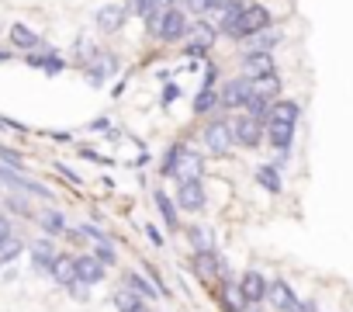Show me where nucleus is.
Here are the masks:
<instances>
[{"mask_svg":"<svg viewBox=\"0 0 353 312\" xmlns=\"http://www.w3.org/2000/svg\"><path fill=\"white\" fill-rule=\"evenodd\" d=\"M191 271L201 281H225L229 277V264L219 257V250H194L191 253Z\"/></svg>","mask_w":353,"mask_h":312,"instance_id":"obj_8","label":"nucleus"},{"mask_svg":"<svg viewBox=\"0 0 353 312\" xmlns=\"http://www.w3.org/2000/svg\"><path fill=\"white\" fill-rule=\"evenodd\" d=\"M49 277H52L56 284H63V288H66L70 281H77V253H56Z\"/></svg>","mask_w":353,"mask_h":312,"instance_id":"obj_23","label":"nucleus"},{"mask_svg":"<svg viewBox=\"0 0 353 312\" xmlns=\"http://www.w3.org/2000/svg\"><path fill=\"white\" fill-rule=\"evenodd\" d=\"M77 229H80V233H83L87 240H108V233H101V229H97L94 222H83V226H77Z\"/></svg>","mask_w":353,"mask_h":312,"instance_id":"obj_44","label":"nucleus"},{"mask_svg":"<svg viewBox=\"0 0 353 312\" xmlns=\"http://www.w3.org/2000/svg\"><path fill=\"white\" fill-rule=\"evenodd\" d=\"M125 288H132V291H135V295H142L145 302L159 298V288H156L145 274H139V271H125Z\"/></svg>","mask_w":353,"mask_h":312,"instance_id":"obj_29","label":"nucleus"},{"mask_svg":"<svg viewBox=\"0 0 353 312\" xmlns=\"http://www.w3.org/2000/svg\"><path fill=\"white\" fill-rule=\"evenodd\" d=\"M0 132H28L21 121H14V118H4V115H0Z\"/></svg>","mask_w":353,"mask_h":312,"instance_id":"obj_45","label":"nucleus"},{"mask_svg":"<svg viewBox=\"0 0 353 312\" xmlns=\"http://www.w3.org/2000/svg\"><path fill=\"white\" fill-rule=\"evenodd\" d=\"M156 80H159V84H166V80H173V70H156Z\"/></svg>","mask_w":353,"mask_h":312,"instance_id":"obj_51","label":"nucleus"},{"mask_svg":"<svg viewBox=\"0 0 353 312\" xmlns=\"http://www.w3.org/2000/svg\"><path fill=\"white\" fill-rule=\"evenodd\" d=\"M291 312H319V302L315 298H298V305Z\"/></svg>","mask_w":353,"mask_h":312,"instance_id":"obj_46","label":"nucleus"},{"mask_svg":"<svg viewBox=\"0 0 353 312\" xmlns=\"http://www.w3.org/2000/svg\"><path fill=\"white\" fill-rule=\"evenodd\" d=\"M184 236H188V243H191L194 250H215V233H212L208 226H188Z\"/></svg>","mask_w":353,"mask_h":312,"instance_id":"obj_32","label":"nucleus"},{"mask_svg":"<svg viewBox=\"0 0 353 312\" xmlns=\"http://www.w3.org/2000/svg\"><path fill=\"white\" fill-rule=\"evenodd\" d=\"M250 118H256V121H263L267 125V118H270V101L267 97H260V94H250V101H246V108H243Z\"/></svg>","mask_w":353,"mask_h":312,"instance_id":"obj_34","label":"nucleus"},{"mask_svg":"<svg viewBox=\"0 0 353 312\" xmlns=\"http://www.w3.org/2000/svg\"><path fill=\"white\" fill-rule=\"evenodd\" d=\"M263 142H270L274 149H291L294 146V125L291 121H267Z\"/></svg>","mask_w":353,"mask_h":312,"instance_id":"obj_22","label":"nucleus"},{"mask_svg":"<svg viewBox=\"0 0 353 312\" xmlns=\"http://www.w3.org/2000/svg\"><path fill=\"white\" fill-rule=\"evenodd\" d=\"M8 59H11V52H8V49H0V63H8Z\"/></svg>","mask_w":353,"mask_h":312,"instance_id":"obj_53","label":"nucleus"},{"mask_svg":"<svg viewBox=\"0 0 353 312\" xmlns=\"http://www.w3.org/2000/svg\"><path fill=\"white\" fill-rule=\"evenodd\" d=\"M191 111H194L198 118L215 115V111H219V90H215V87H201V90L194 94V101H191Z\"/></svg>","mask_w":353,"mask_h":312,"instance_id":"obj_26","label":"nucleus"},{"mask_svg":"<svg viewBox=\"0 0 353 312\" xmlns=\"http://www.w3.org/2000/svg\"><path fill=\"white\" fill-rule=\"evenodd\" d=\"M201 139H205L208 153H212V156H219V160H229L232 149H236V146H232V132H229V118H225V115L208 118V121H205Z\"/></svg>","mask_w":353,"mask_h":312,"instance_id":"obj_3","label":"nucleus"},{"mask_svg":"<svg viewBox=\"0 0 353 312\" xmlns=\"http://www.w3.org/2000/svg\"><path fill=\"white\" fill-rule=\"evenodd\" d=\"M215 39H219L215 25H208V21H191V32H188V39H184V49H181V52H184L188 59H208V52H212Z\"/></svg>","mask_w":353,"mask_h":312,"instance_id":"obj_6","label":"nucleus"},{"mask_svg":"<svg viewBox=\"0 0 353 312\" xmlns=\"http://www.w3.org/2000/svg\"><path fill=\"white\" fill-rule=\"evenodd\" d=\"M270 25H274V14H270L267 4H246L243 14H239V42H246L250 35H256Z\"/></svg>","mask_w":353,"mask_h":312,"instance_id":"obj_11","label":"nucleus"},{"mask_svg":"<svg viewBox=\"0 0 353 312\" xmlns=\"http://www.w3.org/2000/svg\"><path fill=\"white\" fill-rule=\"evenodd\" d=\"M80 70H83V77H87V84H90V87H104V84L121 70V59H118L114 52H108V49H97V46H94L90 59H87Z\"/></svg>","mask_w":353,"mask_h":312,"instance_id":"obj_2","label":"nucleus"},{"mask_svg":"<svg viewBox=\"0 0 353 312\" xmlns=\"http://www.w3.org/2000/svg\"><path fill=\"white\" fill-rule=\"evenodd\" d=\"M80 156L83 160H90V164H97V167H104V164H111L108 156H101V153H94V149H87V146H80Z\"/></svg>","mask_w":353,"mask_h":312,"instance_id":"obj_42","label":"nucleus"},{"mask_svg":"<svg viewBox=\"0 0 353 312\" xmlns=\"http://www.w3.org/2000/svg\"><path fill=\"white\" fill-rule=\"evenodd\" d=\"M145 277H149V281H152V284H156V288L163 291V298L170 295V288H166V281H163V274H159L156 267H145Z\"/></svg>","mask_w":353,"mask_h":312,"instance_id":"obj_41","label":"nucleus"},{"mask_svg":"<svg viewBox=\"0 0 353 312\" xmlns=\"http://www.w3.org/2000/svg\"><path fill=\"white\" fill-rule=\"evenodd\" d=\"M239 63H243V73L253 80V77H267V73H277V59H274V52H267V49H246L243 56H239Z\"/></svg>","mask_w":353,"mask_h":312,"instance_id":"obj_15","label":"nucleus"},{"mask_svg":"<svg viewBox=\"0 0 353 312\" xmlns=\"http://www.w3.org/2000/svg\"><path fill=\"white\" fill-rule=\"evenodd\" d=\"M25 63H28L32 70H42L46 77H63V73H66V66H70V63H66L52 46H46V42H42V49L25 52Z\"/></svg>","mask_w":353,"mask_h":312,"instance_id":"obj_12","label":"nucleus"},{"mask_svg":"<svg viewBox=\"0 0 353 312\" xmlns=\"http://www.w3.org/2000/svg\"><path fill=\"white\" fill-rule=\"evenodd\" d=\"M87 132H94V135H118V128L111 125V118H94L87 125Z\"/></svg>","mask_w":353,"mask_h":312,"instance_id":"obj_38","label":"nucleus"},{"mask_svg":"<svg viewBox=\"0 0 353 312\" xmlns=\"http://www.w3.org/2000/svg\"><path fill=\"white\" fill-rule=\"evenodd\" d=\"M176 208L181 212H205L208 205V188H205V177H181V184H176V195H173Z\"/></svg>","mask_w":353,"mask_h":312,"instance_id":"obj_5","label":"nucleus"},{"mask_svg":"<svg viewBox=\"0 0 353 312\" xmlns=\"http://www.w3.org/2000/svg\"><path fill=\"white\" fill-rule=\"evenodd\" d=\"M225 4V0H198V11H205V14H212V11H219Z\"/></svg>","mask_w":353,"mask_h":312,"instance_id":"obj_49","label":"nucleus"},{"mask_svg":"<svg viewBox=\"0 0 353 312\" xmlns=\"http://www.w3.org/2000/svg\"><path fill=\"white\" fill-rule=\"evenodd\" d=\"M49 135H52L56 142H73V135H70V132H49Z\"/></svg>","mask_w":353,"mask_h":312,"instance_id":"obj_52","label":"nucleus"},{"mask_svg":"<svg viewBox=\"0 0 353 312\" xmlns=\"http://www.w3.org/2000/svg\"><path fill=\"white\" fill-rule=\"evenodd\" d=\"M229 132H232V146H239V149H260L263 146V135H267V125L256 121V118H250L243 111V115H236L229 121Z\"/></svg>","mask_w":353,"mask_h":312,"instance_id":"obj_4","label":"nucleus"},{"mask_svg":"<svg viewBox=\"0 0 353 312\" xmlns=\"http://www.w3.org/2000/svg\"><path fill=\"white\" fill-rule=\"evenodd\" d=\"M188 153H191V146H188V142H170V146L163 149V156H159V164H156L159 177H181Z\"/></svg>","mask_w":353,"mask_h":312,"instance_id":"obj_14","label":"nucleus"},{"mask_svg":"<svg viewBox=\"0 0 353 312\" xmlns=\"http://www.w3.org/2000/svg\"><path fill=\"white\" fill-rule=\"evenodd\" d=\"M28 257H32V271L49 277L52 271V260H56V246H52V236H42L35 243H28Z\"/></svg>","mask_w":353,"mask_h":312,"instance_id":"obj_16","label":"nucleus"},{"mask_svg":"<svg viewBox=\"0 0 353 312\" xmlns=\"http://www.w3.org/2000/svg\"><path fill=\"white\" fill-rule=\"evenodd\" d=\"M181 94H184V90H181V87H176V84H173V80H166V87H163V94H159V104H163V108H166V104H173V101H176V97H181Z\"/></svg>","mask_w":353,"mask_h":312,"instance_id":"obj_40","label":"nucleus"},{"mask_svg":"<svg viewBox=\"0 0 353 312\" xmlns=\"http://www.w3.org/2000/svg\"><path fill=\"white\" fill-rule=\"evenodd\" d=\"M267 302H270L277 312H291V309L298 305V295H294V288H291L284 277H274V281H267Z\"/></svg>","mask_w":353,"mask_h":312,"instance_id":"obj_17","label":"nucleus"},{"mask_svg":"<svg viewBox=\"0 0 353 312\" xmlns=\"http://www.w3.org/2000/svg\"><path fill=\"white\" fill-rule=\"evenodd\" d=\"M111 305H114V312H152L149 302H145L142 295H135L132 288L114 291V295H111Z\"/></svg>","mask_w":353,"mask_h":312,"instance_id":"obj_25","label":"nucleus"},{"mask_svg":"<svg viewBox=\"0 0 353 312\" xmlns=\"http://www.w3.org/2000/svg\"><path fill=\"white\" fill-rule=\"evenodd\" d=\"M281 42H284V32L270 25V28H263V32L250 35V39H246V49H267V52H274Z\"/></svg>","mask_w":353,"mask_h":312,"instance_id":"obj_27","label":"nucleus"},{"mask_svg":"<svg viewBox=\"0 0 353 312\" xmlns=\"http://www.w3.org/2000/svg\"><path fill=\"white\" fill-rule=\"evenodd\" d=\"M145 236H149V243L152 246H163L166 240H163V233H159V226H145Z\"/></svg>","mask_w":353,"mask_h":312,"instance_id":"obj_48","label":"nucleus"},{"mask_svg":"<svg viewBox=\"0 0 353 312\" xmlns=\"http://www.w3.org/2000/svg\"><path fill=\"white\" fill-rule=\"evenodd\" d=\"M250 94H253V80L243 73V77H232V80H225L222 87H219V108H225V111H243L246 108V101H250Z\"/></svg>","mask_w":353,"mask_h":312,"instance_id":"obj_7","label":"nucleus"},{"mask_svg":"<svg viewBox=\"0 0 353 312\" xmlns=\"http://www.w3.org/2000/svg\"><path fill=\"white\" fill-rule=\"evenodd\" d=\"M0 164L11 167V170H25V156H21V149H14V146H8V142H0Z\"/></svg>","mask_w":353,"mask_h":312,"instance_id":"obj_36","label":"nucleus"},{"mask_svg":"<svg viewBox=\"0 0 353 312\" xmlns=\"http://www.w3.org/2000/svg\"><path fill=\"white\" fill-rule=\"evenodd\" d=\"M35 222H39V226H42V233H46V236H52V240H56V236H63V233H66V226H70V222H66V215H63L59 208H49V212L35 215Z\"/></svg>","mask_w":353,"mask_h":312,"instance_id":"obj_28","label":"nucleus"},{"mask_svg":"<svg viewBox=\"0 0 353 312\" xmlns=\"http://www.w3.org/2000/svg\"><path fill=\"white\" fill-rule=\"evenodd\" d=\"M298 118H301V101H294V97H274L270 101V118L267 121H291V125H298Z\"/></svg>","mask_w":353,"mask_h":312,"instance_id":"obj_21","label":"nucleus"},{"mask_svg":"<svg viewBox=\"0 0 353 312\" xmlns=\"http://www.w3.org/2000/svg\"><path fill=\"white\" fill-rule=\"evenodd\" d=\"M128 8L125 4H104V8H97V14H94V25H97V32L101 35H118L125 25H128Z\"/></svg>","mask_w":353,"mask_h":312,"instance_id":"obj_13","label":"nucleus"},{"mask_svg":"<svg viewBox=\"0 0 353 312\" xmlns=\"http://www.w3.org/2000/svg\"><path fill=\"white\" fill-rule=\"evenodd\" d=\"M94 257H97L101 264H108V267H114V264H118V253H114L111 240H97V243H94Z\"/></svg>","mask_w":353,"mask_h":312,"instance_id":"obj_37","label":"nucleus"},{"mask_svg":"<svg viewBox=\"0 0 353 312\" xmlns=\"http://www.w3.org/2000/svg\"><path fill=\"white\" fill-rule=\"evenodd\" d=\"M191 32V14L181 8V4H166L156 18V32L152 39L163 42V46H176V42H184Z\"/></svg>","mask_w":353,"mask_h":312,"instance_id":"obj_1","label":"nucleus"},{"mask_svg":"<svg viewBox=\"0 0 353 312\" xmlns=\"http://www.w3.org/2000/svg\"><path fill=\"white\" fill-rule=\"evenodd\" d=\"M8 39H11V49H21V52H35V49H42V35L39 32H32L25 21H14L11 25V32H8Z\"/></svg>","mask_w":353,"mask_h":312,"instance_id":"obj_20","label":"nucleus"},{"mask_svg":"<svg viewBox=\"0 0 353 312\" xmlns=\"http://www.w3.org/2000/svg\"><path fill=\"white\" fill-rule=\"evenodd\" d=\"M8 236H11V219L0 215V240H8Z\"/></svg>","mask_w":353,"mask_h":312,"instance_id":"obj_50","label":"nucleus"},{"mask_svg":"<svg viewBox=\"0 0 353 312\" xmlns=\"http://www.w3.org/2000/svg\"><path fill=\"white\" fill-rule=\"evenodd\" d=\"M4 208H11V212L21 215V219H35V208L28 205V195H21V191H14L11 198H4Z\"/></svg>","mask_w":353,"mask_h":312,"instance_id":"obj_35","label":"nucleus"},{"mask_svg":"<svg viewBox=\"0 0 353 312\" xmlns=\"http://www.w3.org/2000/svg\"><path fill=\"white\" fill-rule=\"evenodd\" d=\"M56 170H59V174H63V177H66V181H73V184H77V188H80V184H83V181H80V174H77V170H70V167H66V164H56Z\"/></svg>","mask_w":353,"mask_h":312,"instance_id":"obj_47","label":"nucleus"},{"mask_svg":"<svg viewBox=\"0 0 353 312\" xmlns=\"http://www.w3.org/2000/svg\"><path fill=\"white\" fill-rule=\"evenodd\" d=\"M108 277V264H101L94 253H80L77 257V281H83V284H101Z\"/></svg>","mask_w":353,"mask_h":312,"instance_id":"obj_19","label":"nucleus"},{"mask_svg":"<svg viewBox=\"0 0 353 312\" xmlns=\"http://www.w3.org/2000/svg\"><path fill=\"white\" fill-rule=\"evenodd\" d=\"M267 281H270V277H267L263 271H256V267L243 271L239 281H236V291H239L243 305H263V302H267Z\"/></svg>","mask_w":353,"mask_h":312,"instance_id":"obj_9","label":"nucleus"},{"mask_svg":"<svg viewBox=\"0 0 353 312\" xmlns=\"http://www.w3.org/2000/svg\"><path fill=\"white\" fill-rule=\"evenodd\" d=\"M25 246H28V243H25L21 236H14V233H11L8 240H0V267L14 264V260H18V257L25 253Z\"/></svg>","mask_w":353,"mask_h":312,"instance_id":"obj_31","label":"nucleus"},{"mask_svg":"<svg viewBox=\"0 0 353 312\" xmlns=\"http://www.w3.org/2000/svg\"><path fill=\"white\" fill-rule=\"evenodd\" d=\"M152 202H156V212H159V219H163V226L170 233L181 229V208H176L173 195H166L163 188H152Z\"/></svg>","mask_w":353,"mask_h":312,"instance_id":"obj_18","label":"nucleus"},{"mask_svg":"<svg viewBox=\"0 0 353 312\" xmlns=\"http://www.w3.org/2000/svg\"><path fill=\"white\" fill-rule=\"evenodd\" d=\"M281 87H284V80H281V73H267V77H253V94H260V97H267V101H274V97H281Z\"/></svg>","mask_w":353,"mask_h":312,"instance_id":"obj_30","label":"nucleus"},{"mask_svg":"<svg viewBox=\"0 0 353 312\" xmlns=\"http://www.w3.org/2000/svg\"><path fill=\"white\" fill-rule=\"evenodd\" d=\"M0 188H11V191L52 202V188H46V184H39V181H32V177H25L21 170H11V167H0Z\"/></svg>","mask_w":353,"mask_h":312,"instance_id":"obj_10","label":"nucleus"},{"mask_svg":"<svg viewBox=\"0 0 353 312\" xmlns=\"http://www.w3.org/2000/svg\"><path fill=\"white\" fill-rule=\"evenodd\" d=\"M125 8H128V14H135V18L145 21V18H152L156 11H163L166 4H163V0H128Z\"/></svg>","mask_w":353,"mask_h":312,"instance_id":"obj_33","label":"nucleus"},{"mask_svg":"<svg viewBox=\"0 0 353 312\" xmlns=\"http://www.w3.org/2000/svg\"><path fill=\"white\" fill-rule=\"evenodd\" d=\"M66 291H70L77 302H90V284H83V281H70Z\"/></svg>","mask_w":353,"mask_h":312,"instance_id":"obj_39","label":"nucleus"},{"mask_svg":"<svg viewBox=\"0 0 353 312\" xmlns=\"http://www.w3.org/2000/svg\"><path fill=\"white\" fill-rule=\"evenodd\" d=\"M253 181H256V188H263L267 195H281V191H284L281 170H277L274 164H260V167L253 170Z\"/></svg>","mask_w":353,"mask_h":312,"instance_id":"obj_24","label":"nucleus"},{"mask_svg":"<svg viewBox=\"0 0 353 312\" xmlns=\"http://www.w3.org/2000/svg\"><path fill=\"white\" fill-rule=\"evenodd\" d=\"M219 77H222V70H219L215 63H205V84H201V87H215Z\"/></svg>","mask_w":353,"mask_h":312,"instance_id":"obj_43","label":"nucleus"}]
</instances>
